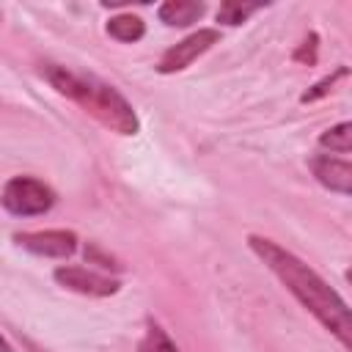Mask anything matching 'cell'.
<instances>
[{"label": "cell", "instance_id": "7a4b0ae2", "mask_svg": "<svg viewBox=\"0 0 352 352\" xmlns=\"http://www.w3.org/2000/svg\"><path fill=\"white\" fill-rule=\"evenodd\" d=\"M41 74L60 96L72 99L77 107H82L88 116H94L107 129L118 135H138L140 129L138 113L116 85L99 80L96 74L80 72L63 63H44Z\"/></svg>", "mask_w": 352, "mask_h": 352}, {"label": "cell", "instance_id": "52a82bcc", "mask_svg": "<svg viewBox=\"0 0 352 352\" xmlns=\"http://www.w3.org/2000/svg\"><path fill=\"white\" fill-rule=\"evenodd\" d=\"M308 168L322 187L341 195H352V160H341L333 154H314L308 160Z\"/></svg>", "mask_w": 352, "mask_h": 352}, {"label": "cell", "instance_id": "277c9868", "mask_svg": "<svg viewBox=\"0 0 352 352\" xmlns=\"http://www.w3.org/2000/svg\"><path fill=\"white\" fill-rule=\"evenodd\" d=\"M217 38H220V33H217L214 28H201V30L190 33L187 38L176 41L173 47H168V50L162 52V58L157 60V72H160V74H173V72L187 69L195 58H201L209 47H214Z\"/></svg>", "mask_w": 352, "mask_h": 352}, {"label": "cell", "instance_id": "5b68a950", "mask_svg": "<svg viewBox=\"0 0 352 352\" xmlns=\"http://www.w3.org/2000/svg\"><path fill=\"white\" fill-rule=\"evenodd\" d=\"M14 242L33 256L44 258H69L77 250V234L66 228H47V231H22L14 234Z\"/></svg>", "mask_w": 352, "mask_h": 352}, {"label": "cell", "instance_id": "ba28073f", "mask_svg": "<svg viewBox=\"0 0 352 352\" xmlns=\"http://www.w3.org/2000/svg\"><path fill=\"white\" fill-rule=\"evenodd\" d=\"M204 11H206V6L204 3H187V0H168V3H162L160 6V19L165 22V25H170V28H187V25H192L195 19H201L204 16Z\"/></svg>", "mask_w": 352, "mask_h": 352}, {"label": "cell", "instance_id": "6da1fadb", "mask_svg": "<svg viewBox=\"0 0 352 352\" xmlns=\"http://www.w3.org/2000/svg\"><path fill=\"white\" fill-rule=\"evenodd\" d=\"M250 250L264 261V267L286 286V292L333 336L352 352V308L344 302V297L300 256L286 250L270 236L250 234L248 236Z\"/></svg>", "mask_w": 352, "mask_h": 352}, {"label": "cell", "instance_id": "7c38bea8", "mask_svg": "<svg viewBox=\"0 0 352 352\" xmlns=\"http://www.w3.org/2000/svg\"><path fill=\"white\" fill-rule=\"evenodd\" d=\"M258 8H261V3H223L217 8V22H223V25H242Z\"/></svg>", "mask_w": 352, "mask_h": 352}, {"label": "cell", "instance_id": "8992f818", "mask_svg": "<svg viewBox=\"0 0 352 352\" xmlns=\"http://www.w3.org/2000/svg\"><path fill=\"white\" fill-rule=\"evenodd\" d=\"M52 278L69 289V292H77V294H85V297H110L118 292V280L116 278H107L102 272H94L88 267H77V264H66V267H58L52 272Z\"/></svg>", "mask_w": 352, "mask_h": 352}, {"label": "cell", "instance_id": "4fadbf2b", "mask_svg": "<svg viewBox=\"0 0 352 352\" xmlns=\"http://www.w3.org/2000/svg\"><path fill=\"white\" fill-rule=\"evenodd\" d=\"M344 74H346V69H336V72H333L330 77H324L322 82H316L314 88H308V91H305V94L300 96V102H314V99L324 96V94H327V91H330L333 85H336V80H338V77H344Z\"/></svg>", "mask_w": 352, "mask_h": 352}, {"label": "cell", "instance_id": "30bf717a", "mask_svg": "<svg viewBox=\"0 0 352 352\" xmlns=\"http://www.w3.org/2000/svg\"><path fill=\"white\" fill-rule=\"evenodd\" d=\"M319 146L330 154L352 151V121H338L319 135Z\"/></svg>", "mask_w": 352, "mask_h": 352}, {"label": "cell", "instance_id": "8fae6325", "mask_svg": "<svg viewBox=\"0 0 352 352\" xmlns=\"http://www.w3.org/2000/svg\"><path fill=\"white\" fill-rule=\"evenodd\" d=\"M140 352H179V346L168 338V333L148 319V330H146V338L140 341Z\"/></svg>", "mask_w": 352, "mask_h": 352}, {"label": "cell", "instance_id": "3957f363", "mask_svg": "<svg viewBox=\"0 0 352 352\" xmlns=\"http://www.w3.org/2000/svg\"><path fill=\"white\" fill-rule=\"evenodd\" d=\"M3 209L16 217H36L52 209L55 192L50 184L33 176H11L3 184Z\"/></svg>", "mask_w": 352, "mask_h": 352}, {"label": "cell", "instance_id": "9c48e42d", "mask_svg": "<svg viewBox=\"0 0 352 352\" xmlns=\"http://www.w3.org/2000/svg\"><path fill=\"white\" fill-rule=\"evenodd\" d=\"M107 33L116 38V41H124V44H132V41H140L143 33H146V22L135 14H118L107 22Z\"/></svg>", "mask_w": 352, "mask_h": 352}, {"label": "cell", "instance_id": "5bb4252c", "mask_svg": "<svg viewBox=\"0 0 352 352\" xmlns=\"http://www.w3.org/2000/svg\"><path fill=\"white\" fill-rule=\"evenodd\" d=\"M344 275H346V280H349V283H352V270H346V272H344Z\"/></svg>", "mask_w": 352, "mask_h": 352}]
</instances>
